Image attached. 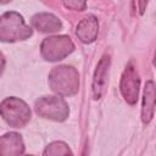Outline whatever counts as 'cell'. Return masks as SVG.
Here are the masks:
<instances>
[{
	"instance_id": "obj_10",
	"label": "cell",
	"mask_w": 156,
	"mask_h": 156,
	"mask_svg": "<svg viewBox=\"0 0 156 156\" xmlns=\"http://www.w3.org/2000/svg\"><path fill=\"white\" fill-rule=\"evenodd\" d=\"M24 151L23 140L17 133H7L0 139V156H21Z\"/></svg>"
},
{
	"instance_id": "obj_13",
	"label": "cell",
	"mask_w": 156,
	"mask_h": 156,
	"mask_svg": "<svg viewBox=\"0 0 156 156\" xmlns=\"http://www.w3.org/2000/svg\"><path fill=\"white\" fill-rule=\"evenodd\" d=\"M65 7L71 9V10H78V11H83L87 7V2L85 1H65L63 2Z\"/></svg>"
},
{
	"instance_id": "obj_8",
	"label": "cell",
	"mask_w": 156,
	"mask_h": 156,
	"mask_svg": "<svg viewBox=\"0 0 156 156\" xmlns=\"http://www.w3.org/2000/svg\"><path fill=\"white\" fill-rule=\"evenodd\" d=\"M156 107V84L154 80H147L143 91L141 104V121L144 124H149L155 115Z\"/></svg>"
},
{
	"instance_id": "obj_2",
	"label": "cell",
	"mask_w": 156,
	"mask_h": 156,
	"mask_svg": "<svg viewBox=\"0 0 156 156\" xmlns=\"http://www.w3.org/2000/svg\"><path fill=\"white\" fill-rule=\"evenodd\" d=\"M32 35V28L28 27L22 17L16 11H9L1 15L0 18V40L17 41L24 40Z\"/></svg>"
},
{
	"instance_id": "obj_7",
	"label": "cell",
	"mask_w": 156,
	"mask_h": 156,
	"mask_svg": "<svg viewBox=\"0 0 156 156\" xmlns=\"http://www.w3.org/2000/svg\"><path fill=\"white\" fill-rule=\"evenodd\" d=\"M111 58L108 54L102 55L100 61L96 65L94 77H93V98L99 100L104 96L106 88H107V79H108V71H110Z\"/></svg>"
},
{
	"instance_id": "obj_11",
	"label": "cell",
	"mask_w": 156,
	"mask_h": 156,
	"mask_svg": "<svg viewBox=\"0 0 156 156\" xmlns=\"http://www.w3.org/2000/svg\"><path fill=\"white\" fill-rule=\"evenodd\" d=\"M32 26L43 33H52L62 29L61 21L52 13L49 12H40L32 17L30 20Z\"/></svg>"
},
{
	"instance_id": "obj_5",
	"label": "cell",
	"mask_w": 156,
	"mask_h": 156,
	"mask_svg": "<svg viewBox=\"0 0 156 156\" xmlns=\"http://www.w3.org/2000/svg\"><path fill=\"white\" fill-rule=\"evenodd\" d=\"M74 50V44L67 35H55L45 38L40 45L41 56L46 61H58L68 56Z\"/></svg>"
},
{
	"instance_id": "obj_15",
	"label": "cell",
	"mask_w": 156,
	"mask_h": 156,
	"mask_svg": "<svg viewBox=\"0 0 156 156\" xmlns=\"http://www.w3.org/2000/svg\"><path fill=\"white\" fill-rule=\"evenodd\" d=\"M83 156H85V151H84V154H83Z\"/></svg>"
},
{
	"instance_id": "obj_1",
	"label": "cell",
	"mask_w": 156,
	"mask_h": 156,
	"mask_svg": "<svg viewBox=\"0 0 156 156\" xmlns=\"http://www.w3.org/2000/svg\"><path fill=\"white\" fill-rule=\"evenodd\" d=\"M49 85L61 96L74 95L79 89V74L72 66H57L49 73Z\"/></svg>"
},
{
	"instance_id": "obj_4",
	"label": "cell",
	"mask_w": 156,
	"mask_h": 156,
	"mask_svg": "<svg viewBox=\"0 0 156 156\" xmlns=\"http://www.w3.org/2000/svg\"><path fill=\"white\" fill-rule=\"evenodd\" d=\"M35 112L43 118L62 122L68 117L69 108L61 96H43L35 101Z\"/></svg>"
},
{
	"instance_id": "obj_9",
	"label": "cell",
	"mask_w": 156,
	"mask_h": 156,
	"mask_svg": "<svg viewBox=\"0 0 156 156\" xmlns=\"http://www.w3.org/2000/svg\"><path fill=\"white\" fill-rule=\"evenodd\" d=\"M98 30H99V23L96 17L93 15H88L77 24L76 35L82 43L90 44L96 39Z\"/></svg>"
},
{
	"instance_id": "obj_3",
	"label": "cell",
	"mask_w": 156,
	"mask_h": 156,
	"mask_svg": "<svg viewBox=\"0 0 156 156\" xmlns=\"http://www.w3.org/2000/svg\"><path fill=\"white\" fill-rule=\"evenodd\" d=\"M0 110L5 122L13 128H22L30 119V110L28 105L18 98L12 96L4 99Z\"/></svg>"
},
{
	"instance_id": "obj_6",
	"label": "cell",
	"mask_w": 156,
	"mask_h": 156,
	"mask_svg": "<svg viewBox=\"0 0 156 156\" xmlns=\"http://www.w3.org/2000/svg\"><path fill=\"white\" fill-rule=\"evenodd\" d=\"M139 87H140L139 73L135 66L133 65V62H129L122 73L121 83H119L121 94L129 105L136 104L139 98Z\"/></svg>"
},
{
	"instance_id": "obj_14",
	"label": "cell",
	"mask_w": 156,
	"mask_h": 156,
	"mask_svg": "<svg viewBox=\"0 0 156 156\" xmlns=\"http://www.w3.org/2000/svg\"><path fill=\"white\" fill-rule=\"evenodd\" d=\"M154 65H155V67H156V51H155V57H154Z\"/></svg>"
},
{
	"instance_id": "obj_12",
	"label": "cell",
	"mask_w": 156,
	"mask_h": 156,
	"mask_svg": "<svg viewBox=\"0 0 156 156\" xmlns=\"http://www.w3.org/2000/svg\"><path fill=\"white\" fill-rule=\"evenodd\" d=\"M44 156H73L67 144L62 141H54L46 146Z\"/></svg>"
}]
</instances>
